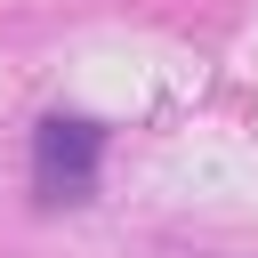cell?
I'll return each mask as SVG.
<instances>
[{
	"instance_id": "6da1fadb",
	"label": "cell",
	"mask_w": 258,
	"mask_h": 258,
	"mask_svg": "<svg viewBox=\"0 0 258 258\" xmlns=\"http://www.w3.org/2000/svg\"><path fill=\"white\" fill-rule=\"evenodd\" d=\"M97 161H105V129L81 113H48L32 129V194L40 202H89L97 194Z\"/></svg>"
}]
</instances>
